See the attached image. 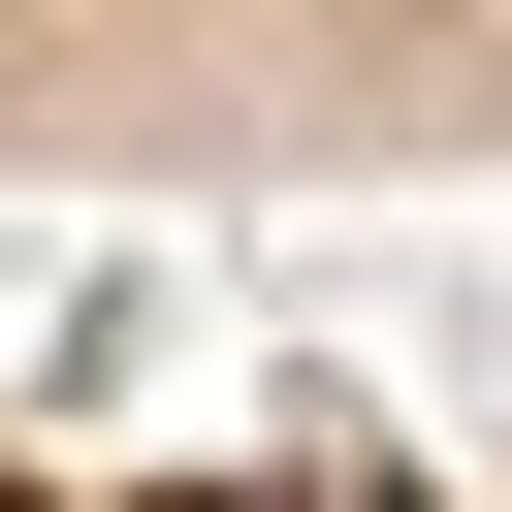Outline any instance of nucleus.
<instances>
[{
    "label": "nucleus",
    "instance_id": "1",
    "mask_svg": "<svg viewBox=\"0 0 512 512\" xmlns=\"http://www.w3.org/2000/svg\"><path fill=\"white\" fill-rule=\"evenodd\" d=\"M128 192H512V0H160Z\"/></svg>",
    "mask_w": 512,
    "mask_h": 512
},
{
    "label": "nucleus",
    "instance_id": "2",
    "mask_svg": "<svg viewBox=\"0 0 512 512\" xmlns=\"http://www.w3.org/2000/svg\"><path fill=\"white\" fill-rule=\"evenodd\" d=\"M0 512H512V480H416L320 416H0Z\"/></svg>",
    "mask_w": 512,
    "mask_h": 512
},
{
    "label": "nucleus",
    "instance_id": "3",
    "mask_svg": "<svg viewBox=\"0 0 512 512\" xmlns=\"http://www.w3.org/2000/svg\"><path fill=\"white\" fill-rule=\"evenodd\" d=\"M160 160V0H0V192H128Z\"/></svg>",
    "mask_w": 512,
    "mask_h": 512
}]
</instances>
